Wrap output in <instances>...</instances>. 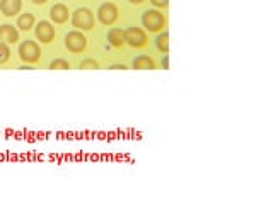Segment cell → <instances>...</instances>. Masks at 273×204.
<instances>
[{"label":"cell","mask_w":273,"mask_h":204,"mask_svg":"<svg viewBox=\"0 0 273 204\" xmlns=\"http://www.w3.org/2000/svg\"><path fill=\"white\" fill-rule=\"evenodd\" d=\"M142 24L147 31L157 33V31H160L164 26H166V17H164L162 12H159V10H147V12H143V15H142Z\"/></svg>","instance_id":"6da1fadb"},{"label":"cell","mask_w":273,"mask_h":204,"mask_svg":"<svg viewBox=\"0 0 273 204\" xmlns=\"http://www.w3.org/2000/svg\"><path fill=\"white\" fill-rule=\"evenodd\" d=\"M72 24L77 29L89 31L94 27V15L89 9H77L72 14Z\"/></svg>","instance_id":"7a4b0ae2"},{"label":"cell","mask_w":273,"mask_h":204,"mask_svg":"<svg viewBox=\"0 0 273 204\" xmlns=\"http://www.w3.org/2000/svg\"><path fill=\"white\" fill-rule=\"evenodd\" d=\"M19 57L26 63H38L39 57H41V51H39V46L36 45L34 41L26 39V41L19 46Z\"/></svg>","instance_id":"3957f363"},{"label":"cell","mask_w":273,"mask_h":204,"mask_svg":"<svg viewBox=\"0 0 273 204\" xmlns=\"http://www.w3.org/2000/svg\"><path fill=\"white\" fill-rule=\"evenodd\" d=\"M65 48L72 53H82L87 48V38L79 31H72L65 36Z\"/></svg>","instance_id":"277c9868"},{"label":"cell","mask_w":273,"mask_h":204,"mask_svg":"<svg viewBox=\"0 0 273 204\" xmlns=\"http://www.w3.org/2000/svg\"><path fill=\"white\" fill-rule=\"evenodd\" d=\"M98 19L104 26H111V24L118 19V9H116L115 3H110V2L103 3L98 9Z\"/></svg>","instance_id":"5b68a950"},{"label":"cell","mask_w":273,"mask_h":204,"mask_svg":"<svg viewBox=\"0 0 273 204\" xmlns=\"http://www.w3.org/2000/svg\"><path fill=\"white\" fill-rule=\"evenodd\" d=\"M125 43L132 48H143L147 45V36L140 27H128L125 31Z\"/></svg>","instance_id":"8992f818"},{"label":"cell","mask_w":273,"mask_h":204,"mask_svg":"<svg viewBox=\"0 0 273 204\" xmlns=\"http://www.w3.org/2000/svg\"><path fill=\"white\" fill-rule=\"evenodd\" d=\"M36 38H38L43 45H48V43H51L55 38V27L46 21L38 22V26H36Z\"/></svg>","instance_id":"52a82bcc"},{"label":"cell","mask_w":273,"mask_h":204,"mask_svg":"<svg viewBox=\"0 0 273 204\" xmlns=\"http://www.w3.org/2000/svg\"><path fill=\"white\" fill-rule=\"evenodd\" d=\"M22 2L21 0H0V10L7 17H14L21 12Z\"/></svg>","instance_id":"ba28073f"},{"label":"cell","mask_w":273,"mask_h":204,"mask_svg":"<svg viewBox=\"0 0 273 204\" xmlns=\"http://www.w3.org/2000/svg\"><path fill=\"white\" fill-rule=\"evenodd\" d=\"M17 39L19 34L14 26H10V24L0 26V41L5 43V45H14V43H17Z\"/></svg>","instance_id":"9c48e42d"},{"label":"cell","mask_w":273,"mask_h":204,"mask_svg":"<svg viewBox=\"0 0 273 204\" xmlns=\"http://www.w3.org/2000/svg\"><path fill=\"white\" fill-rule=\"evenodd\" d=\"M50 17L55 24H63L68 21V9L63 3H57V5L51 7Z\"/></svg>","instance_id":"30bf717a"},{"label":"cell","mask_w":273,"mask_h":204,"mask_svg":"<svg viewBox=\"0 0 273 204\" xmlns=\"http://www.w3.org/2000/svg\"><path fill=\"white\" fill-rule=\"evenodd\" d=\"M108 41H110L111 46L122 48L125 45V31L120 29V27H113V29L108 33Z\"/></svg>","instance_id":"8fae6325"},{"label":"cell","mask_w":273,"mask_h":204,"mask_svg":"<svg viewBox=\"0 0 273 204\" xmlns=\"http://www.w3.org/2000/svg\"><path fill=\"white\" fill-rule=\"evenodd\" d=\"M134 68H136V70H154L155 63L152 58L145 57V55H140V57L134 60Z\"/></svg>","instance_id":"7c38bea8"},{"label":"cell","mask_w":273,"mask_h":204,"mask_svg":"<svg viewBox=\"0 0 273 204\" xmlns=\"http://www.w3.org/2000/svg\"><path fill=\"white\" fill-rule=\"evenodd\" d=\"M17 27L21 31H29L34 27V15L29 14V12H26V14H21L17 19Z\"/></svg>","instance_id":"4fadbf2b"},{"label":"cell","mask_w":273,"mask_h":204,"mask_svg":"<svg viewBox=\"0 0 273 204\" xmlns=\"http://www.w3.org/2000/svg\"><path fill=\"white\" fill-rule=\"evenodd\" d=\"M155 43H157V48H159L160 53H164V55L169 53V34L160 33L157 36V39H155Z\"/></svg>","instance_id":"5bb4252c"},{"label":"cell","mask_w":273,"mask_h":204,"mask_svg":"<svg viewBox=\"0 0 273 204\" xmlns=\"http://www.w3.org/2000/svg\"><path fill=\"white\" fill-rule=\"evenodd\" d=\"M9 57H10L9 46H7L5 43H0V65L9 62Z\"/></svg>","instance_id":"9a60e30c"},{"label":"cell","mask_w":273,"mask_h":204,"mask_svg":"<svg viewBox=\"0 0 273 204\" xmlns=\"http://www.w3.org/2000/svg\"><path fill=\"white\" fill-rule=\"evenodd\" d=\"M50 68H53V70H68L70 63H68L67 60H53V62L50 63Z\"/></svg>","instance_id":"2e32d148"},{"label":"cell","mask_w":273,"mask_h":204,"mask_svg":"<svg viewBox=\"0 0 273 204\" xmlns=\"http://www.w3.org/2000/svg\"><path fill=\"white\" fill-rule=\"evenodd\" d=\"M80 68H84V70H92V68H99V63L96 62V60H84L82 63H80Z\"/></svg>","instance_id":"e0dca14e"},{"label":"cell","mask_w":273,"mask_h":204,"mask_svg":"<svg viewBox=\"0 0 273 204\" xmlns=\"http://www.w3.org/2000/svg\"><path fill=\"white\" fill-rule=\"evenodd\" d=\"M152 3H154L155 7H166L167 3H169V0H150Z\"/></svg>","instance_id":"ac0fdd59"},{"label":"cell","mask_w":273,"mask_h":204,"mask_svg":"<svg viewBox=\"0 0 273 204\" xmlns=\"http://www.w3.org/2000/svg\"><path fill=\"white\" fill-rule=\"evenodd\" d=\"M162 67H164V68H169V58H167V57H164V60H162Z\"/></svg>","instance_id":"d6986e66"},{"label":"cell","mask_w":273,"mask_h":204,"mask_svg":"<svg viewBox=\"0 0 273 204\" xmlns=\"http://www.w3.org/2000/svg\"><path fill=\"white\" fill-rule=\"evenodd\" d=\"M33 3H36V5H43V3H46L48 0H31Z\"/></svg>","instance_id":"ffe728a7"},{"label":"cell","mask_w":273,"mask_h":204,"mask_svg":"<svg viewBox=\"0 0 273 204\" xmlns=\"http://www.w3.org/2000/svg\"><path fill=\"white\" fill-rule=\"evenodd\" d=\"M110 68H113V70H125V65H113V67H110Z\"/></svg>","instance_id":"44dd1931"},{"label":"cell","mask_w":273,"mask_h":204,"mask_svg":"<svg viewBox=\"0 0 273 204\" xmlns=\"http://www.w3.org/2000/svg\"><path fill=\"white\" fill-rule=\"evenodd\" d=\"M130 3H135V5H138V3H142V2H145V0H128Z\"/></svg>","instance_id":"7402d4cb"}]
</instances>
